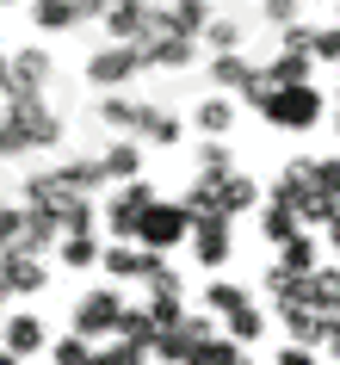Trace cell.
Segmentation results:
<instances>
[{
	"instance_id": "19",
	"label": "cell",
	"mask_w": 340,
	"mask_h": 365,
	"mask_svg": "<svg viewBox=\"0 0 340 365\" xmlns=\"http://www.w3.org/2000/svg\"><path fill=\"white\" fill-rule=\"evenodd\" d=\"M99 124L105 130H118V136H136V124H143V106L136 99H124V93H99Z\"/></svg>"
},
{
	"instance_id": "50",
	"label": "cell",
	"mask_w": 340,
	"mask_h": 365,
	"mask_svg": "<svg viewBox=\"0 0 340 365\" xmlns=\"http://www.w3.org/2000/svg\"><path fill=\"white\" fill-rule=\"evenodd\" d=\"M334 25H340V6H334Z\"/></svg>"
},
{
	"instance_id": "41",
	"label": "cell",
	"mask_w": 340,
	"mask_h": 365,
	"mask_svg": "<svg viewBox=\"0 0 340 365\" xmlns=\"http://www.w3.org/2000/svg\"><path fill=\"white\" fill-rule=\"evenodd\" d=\"M316 62H334L340 68V25H321L316 31Z\"/></svg>"
},
{
	"instance_id": "11",
	"label": "cell",
	"mask_w": 340,
	"mask_h": 365,
	"mask_svg": "<svg viewBox=\"0 0 340 365\" xmlns=\"http://www.w3.org/2000/svg\"><path fill=\"white\" fill-rule=\"evenodd\" d=\"M279 322L291 334V346H309V353L334 341V316H321V309H279Z\"/></svg>"
},
{
	"instance_id": "48",
	"label": "cell",
	"mask_w": 340,
	"mask_h": 365,
	"mask_svg": "<svg viewBox=\"0 0 340 365\" xmlns=\"http://www.w3.org/2000/svg\"><path fill=\"white\" fill-rule=\"evenodd\" d=\"M0 322H6V291H0Z\"/></svg>"
},
{
	"instance_id": "46",
	"label": "cell",
	"mask_w": 340,
	"mask_h": 365,
	"mask_svg": "<svg viewBox=\"0 0 340 365\" xmlns=\"http://www.w3.org/2000/svg\"><path fill=\"white\" fill-rule=\"evenodd\" d=\"M0 365H25V359H19V353H6V346H0Z\"/></svg>"
},
{
	"instance_id": "26",
	"label": "cell",
	"mask_w": 340,
	"mask_h": 365,
	"mask_svg": "<svg viewBox=\"0 0 340 365\" xmlns=\"http://www.w3.org/2000/svg\"><path fill=\"white\" fill-rule=\"evenodd\" d=\"M309 68H316V56H291V50H279V56L266 62V81H272V87H309Z\"/></svg>"
},
{
	"instance_id": "10",
	"label": "cell",
	"mask_w": 340,
	"mask_h": 365,
	"mask_svg": "<svg viewBox=\"0 0 340 365\" xmlns=\"http://www.w3.org/2000/svg\"><path fill=\"white\" fill-rule=\"evenodd\" d=\"M192 254H198V267H229V254H235V235H229V217H192Z\"/></svg>"
},
{
	"instance_id": "1",
	"label": "cell",
	"mask_w": 340,
	"mask_h": 365,
	"mask_svg": "<svg viewBox=\"0 0 340 365\" xmlns=\"http://www.w3.org/2000/svg\"><path fill=\"white\" fill-rule=\"evenodd\" d=\"M56 143H62V118L50 112V99H6V112H0V155L6 161L56 149Z\"/></svg>"
},
{
	"instance_id": "43",
	"label": "cell",
	"mask_w": 340,
	"mask_h": 365,
	"mask_svg": "<svg viewBox=\"0 0 340 365\" xmlns=\"http://www.w3.org/2000/svg\"><path fill=\"white\" fill-rule=\"evenodd\" d=\"M112 6H124V0H81V19H105Z\"/></svg>"
},
{
	"instance_id": "28",
	"label": "cell",
	"mask_w": 340,
	"mask_h": 365,
	"mask_svg": "<svg viewBox=\"0 0 340 365\" xmlns=\"http://www.w3.org/2000/svg\"><path fill=\"white\" fill-rule=\"evenodd\" d=\"M242 38H247V25L229 19V13H217V19H210V31H205V50H210V56H235V50H242Z\"/></svg>"
},
{
	"instance_id": "29",
	"label": "cell",
	"mask_w": 340,
	"mask_h": 365,
	"mask_svg": "<svg viewBox=\"0 0 340 365\" xmlns=\"http://www.w3.org/2000/svg\"><path fill=\"white\" fill-rule=\"evenodd\" d=\"M309 309H321V316H340V267L309 272Z\"/></svg>"
},
{
	"instance_id": "51",
	"label": "cell",
	"mask_w": 340,
	"mask_h": 365,
	"mask_svg": "<svg viewBox=\"0 0 340 365\" xmlns=\"http://www.w3.org/2000/svg\"><path fill=\"white\" fill-rule=\"evenodd\" d=\"M334 106H340V93H334Z\"/></svg>"
},
{
	"instance_id": "27",
	"label": "cell",
	"mask_w": 340,
	"mask_h": 365,
	"mask_svg": "<svg viewBox=\"0 0 340 365\" xmlns=\"http://www.w3.org/2000/svg\"><path fill=\"white\" fill-rule=\"evenodd\" d=\"M56 260H62V267H75V272H87V267L105 260V248H99V235H62Z\"/></svg>"
},
{
	"instance_id": "12",
	"label": "cell",
	"mask_w": 340,
	"mask_h": 365,
	"mask_svg": "<svg viewBox=\"0 0 340 365\" xmlns=\"http://www.w3.org/2000/svg\"><path fill=\"white\" fill-rule=\"evenodd\" d=\"M50 68H56V62L43 56V50H13V99H43Z\"/></svg>"
},
{
	"instance_id": "52",
	"label": "cell",
	"mask_w": 340,
	"mask_h": 365,
	"mask_svg": "<svg viewBox=\"0 0 340 365\" xmlns=\"http://www.w3.org/2000/svg\"><path fill=\"white\" fill-rule=\"evenodd\" d=\"M247 365H254V359H247Z\"/></svg>"
},
{
	"instance_id": "17",
	"label": "cell",
	"mask_w": 340,
	"mask_h": 365,
	"mask_svg": "<svg viewBox=\"0 0 340 365\" xmlns=\"http://www.w3.org/2000/svg\"><path fill=\"white\" fill-rule=\"evenodd\" d=\"M205 75L217 81L223 93H247V87L260 81V68H254V62H247L242 50H235V56H210V68H205Z\"/></svg>"
},
{
	"instance_id": "24",
	"label": "cell",
	"mask_w": 340,
	"mask_h": 365,
	"mask_svg": "<svg viewBox=\"0 0 340 365\" xmlns=\"http://www.w3.org/2000/svg\"><path fill=\"white\" fill-rule=\"evenodd\" d=\"M31 25H38V31H75L81 25V0H31Z\"/></svg>"
},
{
	"instance_id": "45",
	"label": "cell",
	"mask_w": 340,
	"mask_h": 365,
	"mask_svg": "<svg viewBox=\"0 0 340 365\" xmlns=\"http://www.w3.org/2000/svg\"><path fill=\"white\" fill-rule=\"evenodd\" d=\"M328 242H334V254H340V217H334V223H328Z\"/></svg>"
},
{
	"instance_id": "33",
	"label": "cell",
	"mask_w": 340,
	"mask_h": 365,
	"mask_svg": "<svg viewBox=\"0 0 340 365\" xmlns=\"http://www.w3.org/2000/svg\"><path fill=\"white\" fill-rule=\"evenodd\" d=\"M192 365H247V353H242V341H229V334H210V341L192 353Z\"/></svg>"
},
{
	"instance_id": "22",
	"label": "cell",
	"mask_w": 340,
	"mask_h": 365,
	"mask_svg": "<svg viewBox=\"0 0 340 365\" xmlns=\"http://www.w3.org/2000/svg\"><path fill=\"white\" fill-rule=\"evenodd\" d=\"M168 19H173V31H186V38H198L205 43V31H210V0H168Z\"/></svg>"
},
{
	"instance_id": "38",
	"label": "cell",
	"mask_w": 340,
	"mask_h": 365,
	"mask_svg": "<svg viewBox=\"0 0 340 365\" xmlns=\"http://www.w3.org/2000/svg\"><path fill=\"white\" fill-rule=\"evenodd\" d=\"M260 334H266V316H260V309H254V304H247L242 316H229V341L254 346V341H260Z\"/></svg>"
},
{
	"instance_id": "35",
	"label": "cell",
	"mask_w": 340,
	"mask_h": 365,
	"mask_svg": "<svg viewBox=\"0 0 340 365\" xmlns=\"http://www.w3.org/2000/svg\"><path fill=\"white\" fill-rule=\"evenodd\" d=\"M25 223H31L25 205H0V254H6V248H25Z\"/></svg>"
},
{
	"instance_id": "7",
	"label": "cell",
	"mask_w": 340,
	"mask_h": 365,
	"mask_svg": "<svg viewBox=\"0 0 340 365\" xmlns=\"http://www.w3.org/2000/svg\"><path fill=\"white\" fill-rule=\"evenodd\" d=\"M136 50H143V62H149V68H192V62H198V38L173 31L168 13H161V25H155V31L136 43Z\"/></svg>"
},
{
	"instance_id": "13",
	"label": "cell",
	"mask_w": 340,
	"mask_h": 365,
	"mask_svg": "<svg viewBox=\"0 0 340 365\" xmlns=\"http://www.w3.org/2000/svg\"><path fill=\"white\" fill-rule=\"evenodd\" d=\"M180 136H186V124H180L168 106H143V124H136V143H143V149H173Z\"/></svg>"
},
{
	"instance_id": "49",
	"label": "cell",
	"mask_w": 340,
	"mask_h": 365,
	"mask_svg": "<svg viewBox=\"0 0 340 365\" xmlns=\"http://www.w3.org/2000/svg\"><path fill=\"white\" fill-rule=\"evenodd\" d=\"M334 136H340V106H334Z\"/></svg>"
},
{
	"instance_id": "44",
	"label": "cell",
	"mask_w": 340,
	"mask_h": 365,
	"mask_svg": "<svg viewBox=\"0 0 340 365\" xmlns=\"http://www.w3.org/2000/svg\"><path fill=\"white\" fill-rule=\"evenodd\" d=\"M6 99H13V56H0V112H6Z\"/></svg>"
},
{
	"instance_id": "34",
	"label": "cell",
	"mask_w": 340,
	"mask_h": 365,
	"mask_svg": "<svg viewBox=\"0 0 340 365\" xmlns=\"http://www.w3.org/2000/svg\"><path fill=\"white\" fill-rule=\"evenodd\" d=\"M279 267H284V272H303V279H309V272H321V267H316V242H309V235L284 242V248H279Z\"/></svg>"
},
{
	"instance_id": "39",
	"label": "cell",
	"mask_w": 340,
	"mask_h": 365,
	"mask_svg": "<svg viewBox=\"0 0 340 365\" xmlns=\"http://www.w3.org/2000/svg\"><path fill=\"white\" fill-rule=\"evenodd\" d=\"M93 365H149V353H143V346H130V341H118V334H112V346H99V353H93Z\"/></svg>"
},
{
	"instance_id": "40",
	"label": "cell",
	"mask_w": 340,
	"mask_h": 365,
	"mask_svg": "<svg viewBox=\"0 0 340 365\" xmlns=\"http://www.w3.org/2000/svg\"><path fill=\"white\" fill-rule=\"evenodd\" d=\"M260 19L279 25V31H291V25L303 19V0H260Z\"/></svg>"
},
{
	"instance_id": "14",
	"label": "cell",
	"mask_w": 340,
	"mask_h": 365,
	"mask_svg": "<svg viewBox=\"0 0 340 365\" xmlns=\"http://www.w3.org/2000/svg\"><path fill=\"white\" fill-rule=\"evenodd\" d=\"M0 346H6V353H19V359H31V353L50 346V334H43L38 316H6V322H0Z\"/></svg>"
},
{
	"instance_id": "32",
	"label": "cell",
	"mask_w": 340,
	"mask_h": 365,
	"mask_svg": "<svg viewBox=\"0 0 340 365\" xmlns=\"http://www.w3.org/2000/svg\"><path fill=\"white\" fill-rule=\"evenodd\" d=\"M143 285H149V297H186V279L168 267V254H155L149 272H143Z\"/></svg>"
},
{
	"instance_id": "25",
	"label": "cell",
	"mask_w": 340,
	"mask_h": 365,
	"mask_svg": "<svg viewBox=\"0 0 340 365\" xmlns=\"http://www.w3.org/2000/svg\"><path fill=\"white\" fill-rule=\"evenodd\" d=\"M260 235L272 242V248H284V242H297V235H303V217H297V211H284V205H272V198H266V211H260Z\"/></svg>"
},
{
	"instance_id": "9",
	"label": "cell",
	"mask_w": 340,
	"mask_h": 365,
	"mask_svg": "<svg viewBox=\"0 0 340 365\" xmlns=\"http://www.w3.org/2000/svg\"><path fill=\"white\" fill-rule=\"evenodd\" d=\"M210 334H217V322H210V316H186L180 328H168V334L155 341V359H161V365H192V353H198Z\"/></svg>"
},
{
	"instance_id": "4",
	"label": "cell",
	"mask_w": 340,
	"mask_h": 365,
	"mask_svg": "<svg viewBox=\"0 0 340 365\" xmlns=\"http://www.w3.org/2000/svg\"><path fill=\"white\" fill-rule=\"evenodd\" d=\"M136 242L155 254L180 248V242H192V211L186 205H173V198H155L149 211H143V230H136Z\"/></svg>"
},
{
	"instance_id": "18",
	"label": "cell",
	"mask_w": 340,
	"mask_h": 365,
	"mask_svg": "<svg viewBox=\"0 0 340 365\" xmlns=\"http://www.w3.org/2000/svg\"><path fill=\"white\" fill-rule=\"evenodd\" d=\"M266 297H272L279 309H309V279H303V272L272 267V272H266Z\"/></svg>"
},
{
	"instance_id": "6",
	"label": "cell",
	"mask_w": 340,
	"mask_h": 365,
	"mask_svg": "<svg viewBox=\"0 0 340 365\" xmlns=\"http://www.w3.org/2000/svg\"><path fill=\"white\" fill-rule=\"evenodd\" d=\"M143 68H149V62H143L136 43H99L93 56H87V81H93L99 93H118V87L130 75H143Z\"/></svg>"
},
{
	"instance_id": "31",
	"label": "cell",
	"mask_w": 340,
	"mask_h": 365,
	"mask_svg": "<svg viewBox=\"0 0 340 365\" xmlns=\"http://www.w3.org/2000/svg\"><path fill=\"white\" fill-rule=\"evenodd\" d=\"M247 304H254V297H247L242 285H229V279H217V285L205 291V309H210V316H223V322H229V316H242Z\"/></svg>"
},
{
	"instance_id": "37",
	"label": "cell",
	"mask_w": 340,
	"mask_h": 365,
	"mask_svg": "<svg viewBox=\"0 0 340 365\" xmlns=\"http://www.w3.org/2000/svg\"><path fill=\"white\" fill-rule=\"evenodd\" d=\"M316 31H321V25L297 19L291 31H279V50H291V56H316Z\"/></svg>"
},
{
	"instance_id": "21",
	"label": "cell",
	"mask_w": 340,
	"mask_h": 365,
	"mask_svg": "<svg viewBox=\"0 0 340 365\" xmlns=\"http://www.w3.org/2000/svg\"><path fill=\"white\" fill-rule=\"evenodd\" d=\"M56 173H62V186H68V192H87V198L105 186V161H99V155H75V161H62Z\"/></svg>"
},
{
	"instance_id": "3",
	"label": "cell",
	"mask_w": 340,
	"mask_h": 365,
	"mask_svg": "<svg viewBox=\"0 0 340 365\" xmlns=\"http://www.w3.org/2000/svg\"><path fill=\"white\" fill-rule=\"evenodd\" d=\"M260 118L272 124V130H309V124H321V93L316 87H272V99L260 106Z\"/></svg>"
},
{
	"instance_id": "23",
	"label": "cell",
	"mask_w": 340,
	"mask_h": 365,
	"mask_svg": "<svg viewBox=\"0 0 340 365\" xmlns=\"http://www.w3.org/2000/svg\"><path fill=\"white\" fill-rule=\"evenodd\" d=\"M217 198H223V217H242V211L260 205V180L254 173H229L223 186H217Z\"/></svg>"
},
{
	"instance_id": "36",
	"label": "cell",
	"mask_w": 340,
	"mask_h": 365,
	"mask_svg": "<svg viewBox=\"0 0 340 365\" xmlns=\"http://www.w3.org/2000/svg\"><path fill=\"white\" fill-rule=\"evenodd\" d=\"M99 346L93 341H81V334H62L56 346H50V365H93Z\"/></svg>"
},
{
	"instance_id": "2",
	"label": "cell",
	"mask_w": 340,
	"mask_h": 365,
	"mask_svg": "<svg viewBox=\"0 0 340 365\" xmlns=\"http://www.w3.org/2000/svg\"><path fill=\"white\" fill-rule=\"evenodd\" d=\"M124 297H118L112 285H93V291H81V304H75V316H68V334H81V341H99V334H118V322H124Z\"/></svg>"
},
{
	"instance_id": "5",
	"label": "cell",
	"mask_w": 340,
	"mask_h": 365,
	"mask_svg": "<svg viewBox=\"0 0 340 365\" xmlns=\"http://www.w3.org/2000/svg\"><path fill=\"white\" fill-rule=\"evenodd\" d=\"M155 205V186L149 180H130V186H118L112 198H105V235L112 242H136V230H143V211Z\"/></svg>"
},
{
	"instance_id": "16",
	"label": "cell",
	"mask_w": 340,
	"mask_h": 365,
	"mask_svg": "<svg viewBox=\"0 0 340 365\" xmlns=\"http://www.w3.org/2000/svg\"><path fill=\"white\" fill-rule=\"evenodd\" d=\"M192 168H198L192 180H205V186H223L229 173H242V168H235V155H229V143H223V136H205V143H198V161H192Z\"/></svg>"
},
{
	"instance_id": "15",
	"label": "cell",
	"mask_w": 340,
	"mask_h": 365,
	"mask_svg": "<svg viewBox=\"0 0 340 365\" xmlns=\"http://www.w3.org/2000/svg\"><path fill=\"white\" fill-rule=\"evenodd\" d=\"M99 161H105V180H118V186L143 180V143L136 136H118L112 149H99Z\"/></svg>"
},
{
	"instance_id": "30",
	"label": "cell",
	"mask_w": 340,
	"mask_h": 365,
	"mask_svg": "<svg viewBox=\"0 0 340 365\" xmlns=\"http://www.w3.org/2000/svg\"><path fill=\"white\" fill-rule=\"evenodd\" d=\"M192 118H198V130H205V136H229V124H235V106H229L223 93H210V99H198V112H192Z\"/></svg>"
},
{
	"instance_id": "8",
	"label": "cell",
	"mask_w": 340,
	"mask_h": 365,
	"mask_svg": "<svg viewBox=\"0 0 340 365\" xmlns=\"http://www.w3.org/2000/svg\"><path fill=\"white\" fill-rule=\"evenodd\" d=\"M43 285H50L43 254H25V248H6V254H0V291H6V297H38Z\"/></svg>"
},
{
	"instance_id": "42",
	"label": "cell",
	"mask_w": 340,
	"mask_h": 365,
	"mask_svg": "<svg viewBox=\"0 0 340 365\" xmlns=\"http://www.w3.org/2000/svg\"><path fill=\"white\" fill-rule=\"evenodd\" d=\"M272 365H316V353H309V346H291V341H284V353H279Z\"/></svg>"
},
{
	"instance_id": "47",
	"label": "cell",
	"mask_w": 340,
	"mask_h": 365,
	"mask_svg": "<svg viewBox=\"0 0 340 365\" xmlns=\"http://www.w3.org/2000/svg\"><path fill=\"white\" fill-rule=\"evenodd\" d=\"M328 346H334V359H340V316H334V341H328Z\"/></svg>"
},
{
	"instance_id": "20",
	"label": "cell",
	"mask_w": 340,
	"mask_h": 365,
	"mask_svg": "<svg viewBox=\"0 0 340 365\" xmlns=\"http://www.w3.org/2000/svg\"><path fill=\"white\" fill-rule=\"evenodd\" d=\"M118 341H130V346H143V353H155V341H161L155 309H149V304H130V309H124V322H118Z\"/></svg>"
}]
</instances>
